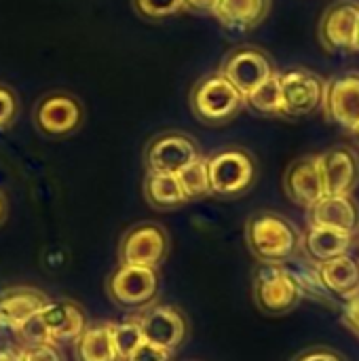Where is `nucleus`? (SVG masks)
<instances>
[{
  "mask_svg": "<svg viewBox=\"0 0 359 361\" xmlns=\"http://www.w3.org/2000/svg\"><path fill=\"white\" fill-rule=\"evenodd\" d=\"M133 4L148 19H165L184 11V0H133Z\"/></svg>",
  "mask_w": 359,
  "mask_h": 361,
  "instance_id": "nucleus-27",
  "label": "nucleus"
},
{
  "mask_svg": "<svg viewBox=\"0 0 359 361\" xmlns=\"http://www.w3.org/2000/svg\"><path fill=\"white\" fill-rule=\"evenodd\" d=\"M355 241H358V235H353V233L330 228V226L309 224V228L303 235V250L300 252H305L313 264H324L328 260H334L339 256L349 254L353 250Z\"/></svg>",
  "mask_w": 359,
  "mask_h": 361,
  "instance_id": "nucleus-18",
  "label": "nucleus"
},
{
  "mask_svg": "<svg viewBox=\"0 0 359 361\" xmlns=\"http://www.w3.org/2000/svg\"><path fill=\"white\" fill-rule=\"evenodd\" d=\"M190 361H195V360H190Z\"/></svg>",
  "mask_w": 359,
  "mask_h": 361,
  "instance_id": "nucleus-38",
  "label": "nucleus"
},
{
  "mask_svg": "<svg viewBox=\"0 0 359 361\" xmlns=\"http://www.w3.org/2000/svg\"><path fill=\"white\" fill-rule=\"evenodd\" d=\"M292 361H349L341 351L332 349V347H324V345H317V347H311V349H305L303 353H298Z\"/></svg>",
  "mask_w": 359,
  "mask_h": 361,
  "instance_id": "nucleus-29",
  "label": "nucleus"
},
{
  "mask_svg": "<svg viewBox=\"0 0 359 361\" xmlns=\"http://www.w3.org/2000/svg\"><path fill=\"white\" fill-rule=\"evenodd\" d=\"M252 296L254 305L264 315L279 317L292 313L300 305L305 292L286 264H258L252 279Z\"/></svg>",
  "mask_w": 359,
  "mask_h": 361,
  "instance_id": "nucleus-4",
  "label": "nucleus"
},
{
  "mask_svg": "<svg viewBox=\"0 0 359 361\" xmlns=\"http://www.w3.org/2000/svg\"><path fill=\"white\" fill-rule=\"evenodd\" d=\"M169 233L159 222L133 224L118 243V264L159 269L169 256Z\"/></svg>",
  "mask_w": 359,
  "mask_h": 361,
  "instance_id": "nucleus-7",
  "label": "nucleus"
},
{
  "mask_svg": "<svg viewBox=\"0 0 359 361\" xmlns=\"http://www.w3.org/2000/svg\"><path fill=\"white\" fill-rule=\"evenodd\" d=\"M144 199L152 209L171 212L188 203L178 176L174 173H148L144 178Z\"/></svg>",
  "mask_w": 359,
  "mask_h": 361,
  "instance_id": "nucleus-22",
  "label": "nucleus"
},
{
  "mask_svg": "<svg viewBox=\"0 0 359 361\" xmlns=\"http://www.w3.org/2000/svg\"><path fill=\"white\" fill-rule=\"evenodd\" d=\"M326 116L345 131L359 127V72H345L326 82Z\"/></svg>",
  "mask_w": 359,
  "mask_h": 361,
  "instance_id": "nucleus-14",
  "label": "nucleus"
},
{
  "mask_svg": "<svg viewBox=\"0 0 359 361\" xmlns=\"http://www.w3.org/2000/svg\"><path fill=\"white\" fill-rule=\"evenodd\" d=\"M0 361H23L19 347H0Z\"/></svg>",
  "mask_w": 359,
  "mask_h": 361,
  "instance_id": "nucleus-34",
  "label": "nucleus"
},
{
  "mask_svg": "<svg viewBox=\"0 0 359 361\" xmlns=\"http://www.w3.org/2000/svg\"><path fill=\"white\" fill-rule=\"evenodd\" d=\"M51 298L28 286L6 288L0 292V336H19V332L44 309Z\"/></svg>",
  "mask_w": 359,
  "mask_h": 361,
  "instance_id": "nucleus-13",
  "label": "nucleus"
},
{
  "mask_svg": "<svg viewBox=\"0 0 359 361\" xmlns=\"http://www.w3.org/2000/svg\"><path fill=\"white\" fill-rule=\"evenodd\" d=\"M345 322L351 326V330L359 336V296L347 302L345 307Z\"/></svg>",
  "mask_w": 359,
  "mask_h": 361,
  "instance_id": "nucleus-33",
  "label": "nucleus"
},
{
  "mask_svg": "<svg viewBox=\"0 0 359 361\" xmlns=\"http://www.w3.org/2000/svg\"><path fill=\"white\" fill-rule=\"evenodd\" d=\"M146 343L176 353L188 338L190 326L186 315L174 305H152L138 313Z\"/></svg>",
  "mask_w": 359,
  "mask_h": 361,
  "instance_id": "nucleus-10",
  "label": "nucleus"
},
{
  "mask_svg": "<svg viewBox=\"0 0 359 361\" xmlns=\"http://www.w3.org/2000/svg\"><path fill=\"white\" fill-rule=\"evenodd\" d=\"M222 0H184V8L201 15H216Z\"/></svg>",
  "mask_w": 359,
  "mask_h": 361,
  "instance_id": "nucleus-32",
  "label": "nucleus"
},
{
  "mask_svg": "<svg viewBox=\"0 0 359 361\" xmlns=\"http://www.w3.org/2000/svg\"><path fill=\"white\" fill-rule=\"evenodd\" d=\"M245 245L260 264H288L303 250V233L284 214L262 209L248 218Z\"/></svg>",
  "mask_w": 359,
  "mask_h": 361,
  "instance_id": "nucleus-1",
  "label": "nucleus"
},
{
  "mask_svg": "<svg viewBox=\"0 0 359 361\" xmlns=\"http://www.w3.org/2000/svg\"><path fill=\"white\" fill-rule=\"evenodd\" d=\"M199 144L180 131H167L152 137L144 152L148 173H174L178 176L184 167L201 159Z\"/></svg>",
  "mask_w": 359,
  "mask_h": 361,
  "instance_id": "nucleus-8",
  "label": "nucleus"
},
{
  "mask_svg": "<svg viewBox=\"0 0 359 361\" xmlns=\"http://www.w3.org/2000/svg\"><path fill=\"white\" fill-rule=\"evenodd\" d=\"M112 341H114V349H116L118 361L129 360L133 355V351L144 343L142 326H140L138 315L127 317L123 322H112Z\"/></svg>",
  "mask_w": 359,
  "mask_h": 361,
  "instance_id": "nucleus-25",
  "label": "nucleus"
},
{
  "mask_svg": "<svg viewBox=\"0 0 359 361\" xmlns=\"http://www.w3.org/2000/svg\"><path fill=\"white\" fill-rule=\"evenodd\" d=\"M243 106V93L222 72L203 76L190 91V108L195 116L207 125H224L233 121Z\"/></svg>",
  "mask_w": 359,
  "mask_h": 361,
  "instance_id": "nucleus-5",
  "label": "nucleus"
},
{
  "mask_svg": "<svg viewBox=\"0 0 359 361\" xmlns=\"http://www.w3.org/2000/svg\"><path fill=\"white\" fill-rule=\"evenodd\" d=\"M72 349L76 361H118L112 341V322L89 324Z\"/></svg>",
  "mask_w": 359,
  "mask_h": 361,
  "instance_id": "nucleus-21",
  "label": "nucleus"
},
{
  "mask_svg": "<svg viewBox=\"0 0 359 361\" xmlns=\"http://www.w3.org/2000/svg\"><path fill=\"white\" fill-rule=\"evenodd\" d=\"M320 283L326 292L341 300H353L359 296V260L351 254L339 256L324 264H315Z\"/></svg>",
  "mask_w": 359,
  "mask_h": 361,
  "instance_id": "nucleus-20",
  "label": "nucleus"
},
{
  "mask_svg": "<svg viewBox=\"0 0 359 361\" xmlns=\"http://www.w3.org/2000/svg\"><path fill=\"white\" fill-rule=\"evenodd\" d=\"M220 72L243 93V97L277 74L271 57L256 47H239L229 53Z\"/></svg>",
  "mask_w": 359,
  "mask_h": 361,
  "instance_id": "nucleus-12",
  "label": "nucleus"
},
{
  "mask_svg": "<svg viewBox=\"0 0 359 361\" xmlns=\"http://www.w3.org/2000/svg\"><path fill=\"white\" fill-rule=\"evenodd\" d=\"M87 326L89 324H87L85 311L78 302L68 300V298L49 300L44 309L19 332L17 341H19V347L61 345V343L74 345Z\"/></svg>",
  "mask_w": 359,
  "mask_h": 361,
  "instance_id": "nucleus-2",
  "label": "nucleus"
},
{
  "mask_svg": "<svg viewBox=\"0 0 359 361\" xmlns=\"http://www.w3.org/2000/svg\"><path fill=\"white\" fill-rule=\"evenodd\" d=\"M127 361H174V353L144 341Z\"/></svg>",
  "mask_w": 359,
  "mask_h": 361,
  "instance_id": "nucleus-31",
  "label": "nucleus"
},
{
  "mask_svg": "<svg viewBox=\"0 0 359 361\" xmlns=\"http://www.w3.org/2000/svg\"><path fill=\"white\" fill-rule=\"evenodd\" d=\"M23 361H63L57 345H25L19 347Z\"/></svg>",
  "mask_w": 359,
  "mask_h": 361,
  "instance_id": "nucleus-28",
  "label": "nucleus"
},
{
  "mask_svg": "<svg viewBox=\"0 0 359 361\" xmlns=\"http://www.w3.org/2000/svg\"><path fill=\"white\" fill-rule=\"evenodd\" d=\"M36 127L51 137H63L74 133L83 123V106L68 93L44 95L34 112Z\"/></svg>",
  "mask_w": 359,
  "mask_h": 361,
  "instance_id": "nucleus-15",
  "label": "nucleus"
},
{
  "mask_svg": "<svg viewBox=\"0 0 359 361\" xmlns=\"http://www.w3.org/2000/svg\"><path fill=\"white\" fill-rule=\"evenodd\" d=\"M245 106L262 116H284V93L279 72L256 87L250 95H245Z\"/></svg>",
  "mask_w": 359,
  "mask_h": 361,
  "instance_id": "nucleus-24",
  "label": "nucleus"
},
{
  "mask_svg": "<svg viewBox=\"0 0 359 361\" xmlns=\"http://www.w3.org/2000/svg\"><path fill=\"white\" fill-rule=\"evenodd\" d=\"M358 241H359V235H358Z\"/></svg>",
  "mask_w": 359,
  "mask_h": 361,
  "instance_id": "nucleus-37",
  "label": "nucleus"
},
{
  "mask_svg": "<svg viewBox=\"0 0 359 361\" xmlns=\"http://www.w3.org/2000/svg\"><path fill=\"white\" fill-rule=\"evenodd\" d=\"M320 40L328 51H359V2H334L320 21Z\"/></svg>",
  "mask_w": 359,
  "mask_h": 361,
  "instance_id": "nucleus-11",
  "label": "nucleus"
},
{
  "mask_svg": "<svg viewBox=\"0 0 359 361\" xmlns=\"http://www.w3.org/2000/svg\"><path fill=\"white\" fill-rule=\"evenodd\" d=\"M15 114H17V99H15V93H13L8 87L0 85V129L8 127V125L13 123Z\"/></svg>",
  "mask_w": 359,
  "mask_h": 361,
  "instance_id": "nucleus-30",
  "label": "nucleus"
},
{
  "mask_svg": "<svg viewBox=\"0 0 359 361\" xmlns=\"http://www.w3.org/2000/svg\"><path fill=\"white\" fill-rule=\"evenodd\" d=\"M106 294L114 307L125 313L138 315L152 307L159 296V271L118 264L106 277Z\"/></svg>",
  "mask_w": 359,
  "mask_h": 361,
  "instance_id": "nucleus-6",
  "label": "nucleus"
},
{
  "mask_svg": "<svg viewBox=\"0 0 359 361\" xmlns=\"http://www.w3.org/2000/svg\"><path fill=\"white\" fill-rule=\"evenodd\" d=\"M279 80L284 93V116L288 118L309 116L324 106L326 80L320 74L307 68H294L281 72Z\"/></svg>",
  "mask_w": 359,
  "mask_h": 361,
  "instance_id": "nucleus-9",
  "label": "nucleus"
},
{
  "mask_svg": "<svg viewBox=\"0 0 359 361\" xmlns=\"http://www.w3.org/2000/svg\"><path fill=\"white\" fill-rule=\"evenodd\" d=\"M284 192L294 205L307 212L326 197L317 154H307L290 163V167L284 173Z\"/></svg>",
  "mask_w": 359,
  "mask_h": 361,
  "instance_id": "nucleus-17",
  "label": "nucleus"
},
{
  "mask_svg": "<svg viewBox=\"0 0 359 361\" xmlns=\"http://www.w3.org/2000/svg\"><path fill=\"white\" fill-rule=\"evenodd\" d=\"M309 224L359 235V203L353 195H326L307 212Z\"/></svg>",
  "mask_w": 359,
  "mask_h": 361,
  "instance_id": "nucleus-19",
  "label": "nucleus"
},
{
  "mask_svg": "<svg viewBox=\"0 0 359 361\" xmlns=\"http://www.w3.org/2000/svg\"><path fill=\"white\" fill-rule=\"evenodd\" d=\"M351 135H353V140L358 142V146H359V127L355 129V131H351Z\"/></svg>",
  "mask_w": 359,
  "mask_h": 361,
  "instance_id": "nucleus-36",
  "label": "nucleus"
},
{
  "mask_svg": "<svg viewBox=\"0 0 359 361\" xmlns=\"http://www.w3.org/2000/svg\"><path fill=\"white\" fill-rule=\"evenodd\" d=\"M326 195H353L359 186V154L351 146H332L317 154Z\"/></svg>",
  "mask_w": 359,
  "mask_h": 361,
  "instance_id": "nucleus-16",
  "label": "nucleus"
},
{
  "mask_svg": "<svg viewBox=\"0 0 359 361\" xmlns=\"http://www.w3.org/2000/svg\"><path fill=\"white\" fill-rule=\"evenodd\" d=\"M4 218H6V201H4V197L0 195V224L4 222Z\"/></svg>",
  "mask_w": 359,
  "mask_h": 361,
  "instance_id": "nucleus-35",
  "label": "nucleus"
},
{
  "mask_svg": "<svg viewBox=\"0 0 359 361\" xmlns=\"http://www.w3.org/2000/svg\"><path fill=\"white\" fill-rule=\"evenodd\" d=\"M178 180H180L182 190L188 201L209 197L212 188H209V173H207V157H201L195 163H190L188 167H184L178 173Z\"/></svg>",
  "mask_w": 359,
  "mask_h": 361,
  "instance_id": "nucleus-26",
  "label": "nucleus"
},
{
  "mask_svg": "<svg viewBox=\"0 0 359 361\" xmlns=\"http://www.w3.org/2000/svg\"><path fill=\"white\" fill-rule=\"evenodd\" d=\"M271 11V0H222L216 17L233 30H252Z\"/></svg>",
  "mask_w": 359,
  "mask_h": 361,
  "instance_id": "nucleus-23",
  "label": "nucleus"
},
{
  "mask_svg": "<svg viewBox=\"0 0 359 361\" xmlns=\"http://www.w3.org/2000/svg\"><path fill=\"white\" fill-rule=\"evenodd\" d=\"M207 173L214 197L237 199L258 182V161L245 148H222L207 157Z\"/></svg>",
  "mask_w": 359,
  "mask_h": 361,
  "instance_id": "nucleus-3",
  "label": "nucleus"
}]
</instances>
